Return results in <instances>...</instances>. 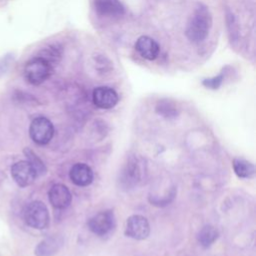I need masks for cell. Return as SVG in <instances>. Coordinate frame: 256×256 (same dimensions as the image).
I'll list each match as a JSON object with an SVG mask.
<instances>
[{"label":"cell","mask_w":256,"mask_h":256,"mask_svg":"<svg viewBox=\"0 0 256 256\" xmlns=\"http://www.w3.org/2000/svg\"><path fill=\"white\" fill-rule=\"evenodd\" d=\"M211 27L212 16L209 9L203 4H198L188 21L185 33L191 42L199 43L207 37Z\"/></svg>","instance_id":"1"},{"label":"cell","mask_w":256,"mask_h":256,"mask_svg":"<svg viewBox=\"0 0 256 256\" xmlns=\"http://www.w3.org/2000/svg\"><path fill=\"white\" fill-rule=\"evenodd\" d=\"M52 72V64L40 56L29 60L24 67V76L32 85L43 83L51 76Z\"/></svg>","instance_id":"2"},{"label":"cell","mask_w":256,"mask_h":256,"mask_svg":"<svg viewBox=\"0 0 256 256\" xmlns=\"http://www.w3.org/2000/svg\"><path fill=\"white\" fill-rule=\"evenodd\" d=\"M23 217L26 224L34 229L42 230L49 225L50 217L46 205L41 201H32L24 209Z\"/></svg>","instance_id":"3"},{"label":"cell","mask_w":256,"mask_h":256,"mask_svg":"<svg viewBox=\"0 0 256 256\" xmlns=\"http://www.w3.org/2000/svg\"><path fill=\"white\" fill-rule=\"evenodd\" d=\"M30 138L38 145L48 144L54 135V127L51 121L43 116L35 118L29 127Z\"/></svg>","instance_id":"4"},{"label":"cell","mask_w":256,"mask_h":256,"mask_svg":"<svg viewBox=\"0 0 256 256\" xmlns=\"http://www.w3.org/2000/svg\"><path fill=\"white\" fill-rule=\"evenodd\" d=\"M115 225V216L113 211L105 210L92 216L88 221L89 229L96 235L104 236L108 234Z\"/></svg>","instance_id":"5"},{"label":"cell","mask_w":256,"mask_h":256,"mask_svg":"<svg viewBox=\"0 0 256 256\" xmlns=\"http://www.w3.org/2000/svg\"><path fill=\"white\" fill-rule=\"evenodd\" d=\"M11 176L15 183L20 187H27L31 185L38 177L36 171L27 160L14 163L11 167Z\"/></svg>","instance_id":"6"},{"label":"cell","mask_w":256,"mask_h":256,"mask_svg":"<svg viewBox=\"0 0 256 256\" xmlns=\"http://www.w3.org/2000/svg\"><path fill=\"white\" fill-rule=\"evenodd\" d=\"M140 178L141 169L138 160L134 156H130L120 172V185L125 189L133 188L140 181Z\"/></svg>","instance_id":"7"},{"label":"cell","mask_w":256,"mask_h":256,"mask_svg":"<svg viewBox=\"0 0 256 256\" xmlns=\"http://www.w3.org/2000/svg\"><path fill=\"white\" fill-rule=\"evenodd\" d=\"M150 234V225L148 220L142 215H132L126 221L125 235L135 239L144 240Z\"/></svg>","instance_id":"8"},{"label":"cell","mask_w":256,"mask_h":256,"mask_svg":"<svg viewBox=\"0 0 256 256\" xmlns=\"http://www.w3.org/2000/svg\"><path fill=\"white\" fill-rule=\"evenodd\" d=\"M92 100L96 107L100 109H111L119 100L116 91L107 86H100L93 90Z\"/></svg>","instance_id":"9"},{"label":"cell","mask_w":256,"mask_h":256,"mask_svg":"<svg viewBox=\"0 0 256 256\" xmlns=\"http://www.w3.org/2000/svg\"><path fill=\"white\" fill-rule=\"evenodd\" d=\"M48 198L52 206L57 209L67 208L72 201L69 189L63 184H54L48 192Z\"/></svg>","instance_id":"10"},{"label":"cell","mask_w":256,"mask_h":256,"mask_svg":"<svg viewBox=\"0 0 256 256\" xmlns=\"http://www.w3.org/2000/svg\"><path fill=\"white\" fill-rule=\"evenodd\" d=\"M71 181L77 186H88L92 183L94 174L90 166L85 163H76L72 166L69 173Z\"/></svg>","instance_id":"11"},{"label":"cell","mask_w":256,"mask_h":256,"mask_svg":"<svg viewBox=\"0 0 256 256\" xmlns=\"http://www.w3.org/2000/svg\"><path fill=\"white\" fill-rule=\"evenodd\" d=\"M94 8L99 15L107 17L122 16L125 12L119 0H94Z\"/></svg>","instance_id":"12"},{"label":"cell","mask_w":256,"mask_h":256,"mask_svg":"<svg viewBox=\"0 0 256 256\" xmlns=\"http://www.w3.org/2000/svg\"><path fill=\"white\" fill-rule=\"evenodd\" d=\"M136 51L147 60H154L157 58L160 48L158 43L149 36H141L135 43Z\"/></svg>","instance_id":"13"},{"label":"cell","mask_w":256,"mask_h":256,"mask_svg":"<svg viewBox=\"0 0 256 256\" xmlns=\"http://www.w3.org/2000/svg\"><path fill=\"white\" fill-rule=\"evenodd\" d=\"M63 239L59 236H50L43 239L35 248L36 256H52L61 248Z\"/></svg>","instance_id":"14"},{"label":"cell","mask_w":256,"mask_h":256,"mask_svg":"<svg viewBox=\"0 0 256 256\" xmlns=\"http://www.w3.org/2000/svg\"><path fill=\"white\" fill-rule=\"evenodd\" d=\"M233 170L235 174L239 178H251L255 174V167L254 164L242 159V158H235L233 160Z\"/></svg>","instance_id":"15"},{"label":"cell","mask_w":256,"mask_h":256,"mask_svg":"<svg viewBox=\"0 0 256 256\" xmlns=\"http://www.w3.org/2000/svg\"><path fill=\"white\" fill-rule=\"evenodd\" d=\"M218 235V231L215 227L211 225H206L199 230L197 234V240L202 247L208 248L217 240Z\"/></svg>","instance_id":"16"},{"label":"cell","mask_w":256,"mask_h":256,"mask_svg":"<svg viewBox=\"0 0 256 256\" xmlns=\"http://www.w3.org/2000/svg\"><path fill=\"white\" fill-rule=\"evenodd\" d=\"M24 154L27 158V161L32 165V167L36 171L37 176H41V175H44L46 173L47 168H46L44 162L38 157V155L34 151H32L29 148H25L24 149Z\"/></svg>","instance_id":"17"},{"label":"cell","mask_w":256,"mask_h":256,"mask_svg":"<svg viewBox=\"0 0 256 256\" xmlns=\"http://www.w3.org/2000/svg\"><path fill=\"white\" fill-rule=\"evenodd\" d=\"M156 112L158 114L162 115L163 117H166V118L175 117L178 114L177 108L174 105V103H172L168 100L159 101L157 106H156Z\"/></svg>","instance_id":"18"},{"label":"cell","mask_w":256,"mask_h":256,"mask_svg":"<svg viewBox=\"0 0 256 256\" xmlns=\"http://www.w3.org/2000/svg\"><path fill=\"white\" fill-rule=\"evenodd\" d=\"M223 78H224V75H223V73H221L217 77L204 80L203 81V85L205 87H207V88H210V89H217L221 85V83L223 81Z\"/></svg>","instance_id":"19"},{"label":"cell","mask_w":256,"mask_h":256,"mask_svg":"<svg viewBox=\"0 0 256 256\" xmlns=\"http://www.w3.org/2000/svg\"><path fill=\"white\" fill-rule=\"evenodd\" d=\"M227 21H228V28H229V33H230V37L231 39H236L238 32L236 30V22H235V18L233 17V15L228 14L227 15Z\"/></svg>","instance_id":"20"}]
</instances>
